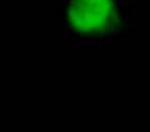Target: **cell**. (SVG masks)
Instances as JSON below:
<instances>
[{"label": "cell", "mask_w": 150, "mask_h": 132, "mask_svg": "<svg viewBox=\"0 0 150 132\" xmlns=\"http://www.w3.org/2000/svg\"><path fill=\"white\" fill-rule=\"evenodd\" d=\"M116 9L114 0H71L67 17L75 31L101 34L117 20Z\"/></svg>", "instance_id": "6da1fadb"}]
</instances>
